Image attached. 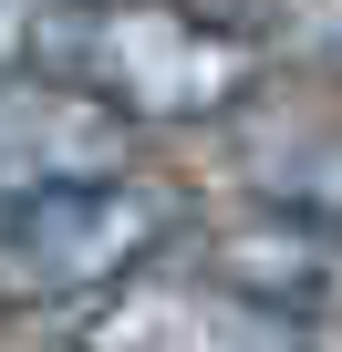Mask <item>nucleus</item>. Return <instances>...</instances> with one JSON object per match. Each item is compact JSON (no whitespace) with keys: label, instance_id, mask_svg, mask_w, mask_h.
I'll return each mask as SVG.
<instances>
[{"label":"nucleus","instance_id":"1","mask_svg":"<svg viewBox=\"0 0 342 352\" xmlns=\"http://www.w3.org/2000/svg\"><path fill=\"white\" fill-rule=\"evenodd\" d=\"M259 42L197 0H83L73 83L104 94L135 135L145 124H228L259 94Z\"/></svg>","mask_w":342,"mask_h":352},{"label":"nucleus","instance_id":"6","mask_svg":"<svg viewBox=\"0 0 342 352\" xmlns=\"http://www.w3.org/2000/svg\"><path fill=\"white\" fill-rule=\"evenodd\" d=\"M239 187L259 208L342 228V135L301 124V114H239Z\"/></svg>","mask_w":342,"mask_h":352},{"label":"nucleus","instance_id":"5","mask_svg":"<svg viewBox=\"0 0 342 352\" xmlns=\"http://www.w3.org/2000/svg\"><path fill=\"white\" fill-rule=\"evenodd\" d=\"M197 270L228 280L239 300H270V311L321 321V311L342 300V228L290 218V208H259V218H239V228H208Z\"/></svg>","mask_w":342,"mask_h":352},{"label":"nucleus","instance_id":"3","mask_svg":"<svg viewBox=\"0 0 342 352\" xmlns=\"http://www.w3.org/2000/svg\"><path fill=\"white\" fill-rule=\"evenodd\" d=\"M73 352H311V321L270 311V300H239L208 270H187V280L177 270H135V280H114L94 300Z\"/></svg>","mask_w":342,"mask_h":352},{"label":"nucleus","instance_id":"4","mask_svg":"<svg viewBox=\"0 0 342 352\" xmlns=\"http://www.w3.org/2000/svg\"><path fill=\"white\" fill-rule=\"evenodd\" d=\"M135 155V124L83 94L73 73H11L0 63V208L42 197V187H83V176H114Z\"/></svg>","mask_w":342,"mask_h":352},{"label":"nucleus","instance_id":"2","mask_svg":"<svg viewBox=\"0 0 342 352\" xmlns=\"http://www.w3.org/2000/svg\"><path fill=\"white\" fill-rule=\"evenodd\" d=\"M187 228V197L156 176L114 166L83 187H42L0 208V311H63V300H104L114 280H135L166 239Z\"/></svg>","mask_w":342,"mask_h":352},{"label":"nucleus","instance_id":"7","mask_svg":"<svg viewBox=\"0 0 342 352\" xmlns=\"http://www.w3.org/2000/svg\"><path fill=\"white\" fill-rule=\"evenodd\" d=\"M228 21L259 42V63L342 83V0H228Z\"/></svg>","mask_w":342,"mask_h":352},{"label":"nucleus","instance_id":"8","mask_svg":"<svg viewBox=\"0 0 342 352\" xmlns=\"http://www.w3.org/2000/svg\"><path fill=\"white\" fill-rule=\"evenodd\" d=\"M83 0H0V63L11 73H73Z\"/></svg>","mask_w":342,"mask_h":352}]
</instances>
